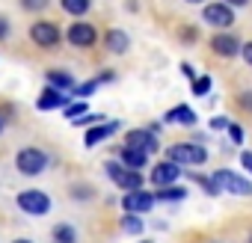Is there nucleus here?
I'll list each match as a JSON object with an SVG mask.
<instances>
[{
  "instance_id": "nucleus-8",
  "label": "nucleus",
  "mask_w": 252,
  "mask_h": 243,
  "mask_svg": "<svg viewBox=\"0 0 252 243\" xmlns=\"http://www.w3.org/2000/svg\"><path fill=\"white\" fill-rule=\"evenodd\" d=\"M155 202H158V196H152L146 190H128L125 199H122V208L128 213H146V211L155 208Z\"/></svg>"
},
{
  "instance_id": "nucleus-5",
  "label": "nucleus",
  "mask_w": 252,
  "mask_h": 243,
  "mask_svg": "<svg viewBox=\"0 0 252 243\" xmlns=\"http://www.w3.org/2000/svg\"><path fill=\"white\" fill-rule=\"evenodd\" d=\"M214 181H217V187L225 190V193H234V196H252V184H249L246 178H240L237 172H231V169H220V172H214Z\"/></svg>"
},
{
  "instance_id": "nucleus-16",
  "label": "nucleus",
  "mask_w": 252,
  "mask_h": 243,
  "mask_svg": "<svg viewBox=\"0 0 252 243\" xmlns=\"http://www.w3.org/2000/svg\"><path fill=\"white\" fill-rule=\"evenodd\" d=\"M57 107H65V95L54 86H48L39 98V110H57Z\"/></svg>"
},
{
  "instance_id": "nucleus-33",
  "label": "nucleus",
  "mask_w": 252,
  "mask_h": 243,
  "mask_svg": "<svg viewBox=\"0 0 252 243\" xmlns=\"http://www.w3.org/2000/svg\"><path fill=\"white\" fill-rule=\"evenodd\" d=\"M225 3H228V6H246L249 0H225Z\"/></svg>"
},
{
  "instance_id": "nucleus-17",
  "label": "nucleus",
  "mask_w": 252,
  "mask_h": 243,
  "mask_svg": "<svg viewBox=\"0 0 252 243\" xmlns=\"http://www.w3.org/2000/svg\"><path fill=\"white\" fill-rule=\"evenodd\" d=\"M119 157H122L125 166H131V169H143V166L149 163V154H143V152H137V149H131V146H125Z\"/></svg>"
},
{
  "instance_id": "nucleus-38",
  "label": "nucleus",
  "mask_w": 252,
  "mask_h": 243,
  "mask_svg": "<svg viewBox=\"0 0 252 243\" xmlns=\"http://www.w3.org/2000/svg\"><path fill=\"white\" fill-rule=\"evenodd\" d=\"M249 243H252V237H249Z\"/></svg>"
},
{
  "instance_id": "nucleus-26",
  "label": "nucleus",
  "mask_w": 252,
  "mask_h": 243,
  "mask_svg": "<svg viewBox=\"0 0 252 243\" xmlns=\"http://www.w3.org/2000/svg\"><path fill=\"white\" fill-rule=\"evenodd\" d=\"M21 6H24L27 12H42V9L48 6V0H21Z\"/></svg>"
},
{
  "instance_id": "nucleus-9",
  "label": "nucleus",
  "mask_w": 252,
  "mask_h": 243,
  "mask_svg": "<svg viewBox=\"0 0 252 243\" xmlns=\"http://www.w3.org/2000/svg\"><path fill=\"white\" fill-rule=\"evenodd\" d=\"M65 36H68V42H71L74 48H92L95 39H98V33H95V27H92L89 21H74Z\"/></svg>"
},
{
  "instance_id": "nucleus-22",
  "label": "nucleus",
  "mask_w": 252,
  "mask_h": 243,
  "mask_svg": "<svg viewBox=\"0 0 252 243\" xmlns=\"http://www.w3.org/2000/svg\"><path fill=\"white\" fill-rule=\"evenodd\" d=\"M208 92H211V77H205V74H202V77H193V95L202 98V95H208Z\"/></svg>"
},
{
  "instance_id": "nucleus-29",
  "label": "nucleus",
  "mask_w": 252,
  "mask_h": 243,
  "mask_svg": "<svg viewBox=\"0 0 252 243\" xmlns=\"http://www.w3.org/2000/svg\"><path fill=\"white\" fill-rule=\"evenodd\" d=\"M240 163H243L246 172H252V152H243V154H240Z\"/></svg>"
},
{
  "instance_id": "nucleus-28",
  "label": "nucleus",
  "mask_w": 252,
  "mask_h": 243,
  "mask_svg": "<svg viewBox=\"0 0 252 243\" xmlns=\"http://www.w3.org/2000/svg\"><path fill=\"white\" fill-rule=\"evenodd\" d=\"M228 125H231V122H228V119H222V116H217V119L211 122V128H214V131H228Z\"/></svg>"
},
{
  "instance_id": "nucleus-11",
  "label": "nucleus",
  "mask_w": 252,
  "mask_h": 243,
  "mask_svg": "<svg viewBox=\"0 0 252 243\" xmlns=\"http://www.w3.org/2000/svg\"><path fill=\"white\" fill-rule=\"evenodd\" d=\"M125 146H131L143 154H155L158 152V140H155V131H131L128 137H125Z\"/></svg>"
},
{
  "instance_id": "nucleus-4",
  "label": "nucleus",
  "mask_w": 252,
  "mask_h": 243,
  "mask_svg": "<svg viewBox=\"0 0 252 243\" xmlns=\"http://www.w3.org/2000/svg\"><path fill=\"white\" fill-rule=\"evenodd\" d=\"M18 208L30 216H45L51 211V199L42 190H24V193H18Z\"/></svg>"
},
{
  "instance_id": "nucleus-27",
  "label": "nucleus",
  "mask_w": 252,
  "mask_h": 243,
  "mask_svg": "<svg viewBox=\"0 0 252 243\" xmlns=\"http://www.w3.org/2000/svg\"><path fill=\"white\" fill-rule=\"evenodd\" d=\"M228 137H231L234 146H240V143H243V131H240V125H228Z\"/></svg>"
},
{
  "instance_id": "nucleus-14",
  "label": "nucleus",
  "mask_w": 252,
  "mask_h": 243,
  "mask_svg": "<svg viewBox=\"0 0 252 243\" xmlns=\"http://www.w3.org/2000/svg\"><path fill=\"white\" fill-rule=\"evenodd\" d=\"M166 122H178V125L193 128V125H196V110L187 107V104H178V107H172V110L166 113Z\"/></svg>"
},
{
  "instance_id": "nucleus-32",
  "label": "nucleus",
  "mask_w": 252,
  "mask_h": 243,
  "mask_svg": "<svg viewBox=\"0 0 252 243\" xmlns=\"http://www.w3.org/2000/svg\"><path fill=\"white\" fill-rule=\"evenodd\" d=\"M240 104H243V107H249V110H252V95H240Z\"/></svg>"
},
{
  "instance_id": "nucleus-20",
  "label": "nucleus",
  "mask_w": 252,
  "mask_h": 243,
  "mask_svg": "<svg viewBox=\"0 0 252 243\" xmlns=\"http://www.w3.org/2000/svg\"><path fill=\"white\" fill-rule=\"evenodd\" d=\"M122 228L128 231V234H140V231H143L140 213H125V216H122Z\"/></svg>"
},
{
  "instance_id": "nucleus-6",
  "label": "nucleus",
  "mask_w": 252,
  "mask_h": 243,
  "mask_svg": "<svg viewBox=\"0 0 252 243\" xmlns=\"http://www.w3.org/2000/svg\"><path fill=\"white\" fill-rule=\"evenodd\" d=\"M202 21L211 27H231L234 24V6H228L225 0L222 3H208L202 9Z\"/></svg>"
},
{
  "instance_id": "nucleus-30",
  "label": "nucleus",
  "mask_w": 252,
  "mask_h": 243,
  "mask_svg": "<svg viewBox=\"0 0 252 243\" xmlns=\"http://www.w3.org/2000/svg\"><path fill=\"white\" fill-rule=\"evenodd\" d=\"M240 54H243V60H246V65L252 68V42H249V45H243V51H240Z\"/></svg>"
},
{
  "instance_id": "nucleus-35",
  "label": "nucleus",
  "mask_w": 252,
  "mask_h": 243,
  "mask_svg": "<svg viewBox=\"0 0 252 243\" xmlns=\"http://www.w3.org/2000/svg\"><path fill=\"white\" fill-rule=\"evenodd\" d=\"M3 125H6V116H3V113H0V131H3Z\"/></svg>"
},
{
  "instance_id": "nucleus-3",
  "label": "nucleus",
  "mask_w": 252,
  "mask_h": 243,
  "mask_svg": "<svg viewBox=\"0 0 252 243\" xmlns=\"http://www.w3.org/2000/svg\"><path fill=\"white\" fill-rule=\"evenodd\" d=\"M15 166H18L21 175H39V172L48 169V154L36 146H27L15 154Z\"/></svg>"
},
{
  "instance_id": "nucleus-36",
  "label": "nucleus",
  "mask_w": 252,
  "mask_h": 243,
  "mask_svg": "<svg viewBox=\"0 0 252 243\" xmlns=\"http://www.w3.org/2000/svg\"><path fill=\"white\" fill-rule=\"evenodd\" d=\"M187 3H205V0H187Z\"/></svg>"
},
{
  "instance_id": "nucleus-24",
  "label": "nucleus",
  "mask_w": 252,
  "mask_h": 243,
  "mask_svg": "<svg viewBox=\"0 0 252 243\" xmlns=\"http://www.w3.org/2000/svg\"><path fill=\"white\" fill-rule=\"evenodd\" d=\"M65 116L74 122V119H80V116H86V98L83 101H77V104H71V107H65Z\"/></svg>"
},
{
  "instance_id": "nucleus-31",
  "label": "nucleus",
  "mask_w": 252,
  "mask_h": 243,
  "mask_svg": "<svg viewBox=\"0 0 252 243\" xmlns=\"http://www.w3.org/2000/svg\"><path fill=\"white\" fill-rule=\"evenodd\" d=\"M6 36H9V21L0 15V39H6Z\"/></svg>"
},
{
  "instance_id": "nucleus-10",
  "label": "nucleus",
  "mask_w": 252,
  "mask_h": 243,
  "mask_svg": "<svg viewBox=\"0 0 252 243\" xmlns=\"http://www.w3.org/2000/svg\"><path fill=\"white\" fill-rule=\"evenodd\" d=\"M178 175H181V166L172 163V160H163V163H155V169H152V184H155V187H169V184L178 181Z\"/></svg>"
},
{
  "instance_id": "nucleus-15",
  "label": "nucleus",
  "mask_w": 252,
  "mask_h": 243,
  "mask_svg": "<svg viewBox=\"0 0 252 243\" xmlns=\"http://www.w3.org/2000/svg\"><path fill=\"white\" fill-rule=\"evenodd\" d=\"M113 131H116V125H104V122H101V125H95V128H89V131H86V140H83L86 149H95V146L104 143Z\"/></svg>"
},
{
  "instance_id": "nucleus-37",
  "label": "nucleus",
  "mask_w": 252,
  "mask_h": 243,
  "mask_svg": "<svg viewBox=\"0 0 252 243\" xmlns=\"http://www.w3.org/2000/svg\"><path fill=\"white\" fill-rule=\"evenodd\" d=\"M12 243H30V240H12Z\"/></svg>"
},
{
  "instance_id": "nucleus-1",
  "label": "nucleus",
  "mask_w": 252,
  "mask_h": 243,
  "mask_svg": "<svg viewBox=\"0 0 252 243\" xmlns=\"http://www.w3.org/2000/svg\"><path fill=\"white\" fill-rule=\"evenodd\" d=\"M166 160H172L178 166H199V163L208 160V152L199 143H175V146H169Z\"/></svg>"
},
{
  "instance_id": "nucleus-23",
  "label": "nucleus",
  "mask_w": 252,
  "mask_h": 243,
  "mask_svg": "<svg viewBox=\"0 0 252 243\" xmlns=\"http://www.w3.org/2000/svg\"><path fill=\"white\" fill-rule=\"evenodd\" d=\"M101 83V77H95V80H86V83H80V86H74V95L77 98H89L92 92H95V86Z\"/></svg>"
},
{
  "instance_id": "nucleus-34",
  "label": "nucleus",
  "mask_w": 252,
  "mask_h": 243,
  "mask_svg": "<svg viewBox=\"0 0 252 243\" xmlns=\"http://www.w3.org/2000/svg\"><path fill=\"white\" fill-rule=\"evenodd\" d=\"M181 71H184L187 77H193V65H190V62H184V65H181Z\"/></svg>"
},
{
  "instance_id": "nucleus-7",
  "label": "nucleus",
  "mask_w": 252,
  "mask_h": 243,
  "mask_svg": "<svg viewBox=\"0 0 252 243\" xmlns=\"http://www.w3.org/2000/svg\"><path fill=\"white\" fill-rule=\"evenodd\" d=\"M30 39H33L39 48H57L60 39H63V33H60V27L51 24V21H36V24L30 27Z\"/></svg>"
},
{
  "instance_id": "nucleus-21",
  "label": "nucleus",
  "mask_w": 252,
  "mask_h": 243,
  "mask_svg": "<svg viewBox=\"0 0 252 243\" xmlns=\"http://www.w3.org/2000/svg\"><path fill=\"white\" fill-rule=\"evenodd\" d=\"M74 240H77V234H74L71 225H57L54 228V243H74Z\"/></svg>"
},
{
  "instance_id": "nucleus-13",
  "label": "nucleus",
  "mask_w": 252,
  "mask_h": 243,
  "mask_svg": "<svg viewBox=\"0 0 252 243\" xmlns=\"http://www.w3.org/2000/svg\"><path fill=\"white\" fill-rule=\"evenodd\" d=\"M104 45H107L110 54H125V51H128V45H131V39H128V33H125V30H107Z\"/></svg>"
},
{
  "instance_id": "nucleus-18",
  "label": "nucleus",
  "mask_w": 252,
  "mask_h": 243,
  "mask_svg": "<svg viewBox=\"0 0 252 243\" xmlns=\"http://www.w3.org/2000/svg\"><path fill=\"white\" fill-rule=\"evenodd\" d=\"M48 83H51L54 89H60V92L74 89V80H71V74H68V71H48Z\"/></svg>"
},
{
  "instance_id": "nucleus-2",
  "label": "nucleus",
  "mask_w": 252,
  "mask_h": 243,
  "mask_svg": "<svg viewBox=\"0 0 252 243\" xmlns=\"http://www.w3.org/2000/svg\"><path fill=\"white\" fill-rule=\"evenodd\" d=\"M107 175L113 178L116 187H122L125 193L128 190H140L143 187V175L140 169H131V166H125L122 160H107Z\"/></svg>"
},
{
  "instance_id": "nucleus-25",
  "label": "nucleus",
  "mask_w": 252,
  "mask_h": 243,
  "mask_svg": "<svg viewBox=\"0 0 252 243\" xmlns=\"http://www.w3.org/2000/svg\"><path fill=\"white\" fill-rule=\"evenodd\" d=\"M155 196H158V199H163V202H181L187 193H184V190H172V187H169V190H160V193H155Z\"/></svg>"
},
{
  "instance_id": "nucleus-19",
  "label": "nucleus",
  "mask_w": 252,
  "mask_h": 243,
  "mask_svg": "<svg viewBox=\"0 0 252 243\" xmlns=\"http://www.w3.org/2000/svg\"><path fill=\"white\" fill-rule=\"evenodd\" d=\"M60 3H63V9L68 15H83V12H89L92 0H60Z\"/></svg>"
},
{
  "instance_id": "nucleus-12",
  "label": "nucleus",
  "mask_w": 252,
  "mask_h": 243,
  "mask_svg": "<svg viewBox=\"0 0 252 243\" xmlns=\"http://www.w3.org/2000/svg\"><path fill=\"white\" fill-rule=\"evenodd\" d=\"M211 51L228 60V57H237V54L243 51V45H240L234 36H228V33H217V36L211 39Z\"/></svg>"
}]
</instances>
